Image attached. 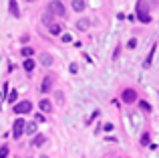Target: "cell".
I'll return each instance as SVG.
<instances>
[{
  "instance_id": "8992f818",
  "label": "cell",
  "mask_w": 159,
  "mask_h": 158,
  "mask_svg": "<svg viewBox=\"0 0 159 158\" xmlns=\"http://www.w3.org/2000/svg\"><path fill=\"white\" fill-rule=\"evenodd\" d=\"M51 89H52V79L51 77H44L43 79V85H40V91H43V93H48Z\"/></svg>"
},
{
  "instance_id": "5b68a950",
  "label": "cell",
  "mask_w": 159,
  "mask_h": 158,
  "mask_svg": "<svg viewBox=\"0 0 159 158\" xmlns=\"http://www.w3.org/2000/svg\"><path fill=\"white\" fill-rule=\"evenodd\" d=\"M121 99H123L125 103H133L137 99V93H135V89H125L123 93H121Z\"/></svg>"
},
{
  "instance_id": "8fae6325",
  "label": "cell",
  "mask_w": 159,
  "mask_h": 158,
  "mask_svg": "<svg viewBox=\"0 0 159 158\" xmlns=\"http://www.w3.org/2000/svg\"><path fill=\"white\" fill-rule=\"evenodd\" d=\"M39 106H40V110H43L44 114H48V111H51V107H52L48 99H40V103H39Z\"/></svg>"
},
{
  "instance_id": "7402d4cb",
  "label": "cell",
  "mask_w": 159,
  "mask_h": 158,
  "mask_svg": "<svg viewBox=\"0 0 159 158\" xmlns=\"http://www.w3.org/2000/svg\"><path fill=\"white\" fill-rule=\"evenodd\" d=\"M141 144H143V146H147V144H149V134H143V136H141Z\"/></svg>"
},
{
  "instance_id": "ffe728a7",
  "label": "cell",
  "mask_w": 159,
  "mask_h": 158,
  "mask_svg": "<svg viewBox=\"0 0 159 158\" xmlns=\"http://www.w3.org/2000/svg\"><path fill=\"white\" fill-rule=\"evenodd\" d=\"M139 107H141V110H145V111H151V106H149L147 101H139Z\"/></svg>"
},
{
  "instance_id": "5bb4252c",
  "label": "cell",
  "mask_w": 159,
  "mask_h": 158,
  "mask_svg": "<svg viewBox=\"0 0 159 158\" xmlns=\"http://www.w3.org/2000/svg\"><path fill=\"white\" fill-rule=\"evenodd\" d=\"M24 128H26V130H24V132H26L28 136H30V134H36V124H34V122L26 124V126H24Z\"/></svg>"
},
{
  "instance_id": "9a60e30c",
  "label": "cell",
  "mask_w": 159,
  "mask_h": 158,
  "mask_svg": "<svg viewBox=\"0 0 159 158\" xmlns=\"http://www.w3.org/2000/svg\"><path fill=\"white\" fill-rule=\"evenodd\" d=\"M22 55L26 57V59H30V57L34 55V49L32 47H22Z\"/></svg>"
},
{
  "instance_id": "603a6c76",
  "label": "cell",
  "mask_w": 159,
  "mask_h": 158,
  "mask_svg": "<svg viewBox=\"0 0 159 158\" xmlns=\"http://www.w3.org/2000/svg\"><path fill=\"white\" fill-rule=\"evenodd\" d=\"M6 156H8V148L2 146V148H0V158H6Z\"/></svg>"
},
{
  "instance_id": "277c9868",
  "label": "cell",
  "mask_w": 159,
  "mask_h": 158,
  "mask_svg": "<svg viewBox=\"0 0 159 158\" xmlns=\"http://www.w3.org/2000/svg\"><path fill=\"white\" fill-rule=\"evenodd\" d=\"M32 111V103L30 101H18L14 106V114H30Z\"/></svg>"
},
{
  "instance_id": "9c48e42d",
  "label": "cell",
  "mask_w": 159,
  "mask_h": 158,
  "mask_svg": "<svg viewBox=\"0 0 159 158\" xmlns=\"http://www.w3.org/2000/svg\"><path fill=\"white\" fill-rule=\"evenodd\" d=\"M155 45H153V47H151V51H149V55H147V59H145L143 61V67H151V61H153V55H155Z\"/></svg>"
},
{
  "instance_id": "44dd1931",
  "label": "cell",
  "mask_w": 159,
  "mask_h": 158,
  "mask_svg": "<svg viewBox=\"0 0 159 158\" xmlns=\"http://www.w3.org/2000/svg\"><path fill=\"white\" fill-rule=\"evenodd\" d=\"M54 97H57V101H58V103L65 101V95H62V91H57V93H54Z\"/></svg>"
},
{
  "instance_id": "6da1fadb",
  "label": "cell",
  "mask_w": 159,
  "mask_h": 158,
  "mask_svg": "<svg viewBox=\"0 0 159 158\" xmlns=\"http://www.w3.org/2000/svg\"><path fill=\"white\" fill-rule=\"evenodd\" d=\"M149 6H151V2L149 0H139L137 2V18L141 20V22H151V16H149Z\"/></svg>"
},
{
  "instance_id": "52a82bcc",
  "label": "cell",
  "mask_w": 159,
  "mask_h": 158,
  "mask_svg": "<svg viewBox=\"0 0 159 158\" xmlns=\"http://www.w3.org/2000/svg\"><path fill=\"white\" fill-rule=\"evenodd\" d=\"M8 8H10V14L14 16V18H18V16H20V10H18V4H16V0H10Z\"/></svg>"
},
{
  "instance_id": "3957f363",
  "label": "cell",
  "mask_w": 159,
  "mask_h": 158,
  "mask_svg": "<svg viewBox=\"0 0 159 158\" xmlns=\"http://www.w3.org/2000/svg\"><path fill=\"white\" fill-rule=\"evenodd\" d=\"M24 126H26V122H24L22 118H18L14 122V128H12V136H14V140H18L20 136L24 134Z\"/></svg>"
},
{
  "instance_id": "4fadbf2b",
  "label": "cell",
  "mask_w": 159,
  "mask_h": 158,
  "mask_svg": "<svg viewBox=\"0 0 159 158\" xmlns=\"http://www.w3.org/2000/svg\"><path fill=\"white\" fill-rule=\"evenodd\" d=\"M44 140H47V138H44L43 134H36V136H34V140H32V146H43Z\"/></svg>"
},
{
  "instance_id": "2e32d148",
  "label": "cell",
  "mask_w": 159,
  "mask_h": 158,
  "mask_svg": "<svg viewBox=\"0 0 159 158\" xmlns=\"http://www.w3.org/2000/svg\"><path fill=\"white\" fill-rule=\"evenodd\" d=\"M22 65H24V69H26V71H28V73H30V71H32V69H34V61H32V59H26V61H24V63H22Z\"/></svg>"
},
{
  "instance_id": "7a4b0ae2",
  "label": "cell",
  "mask_w": 159,
  "mask_h": 158,
  "mask_svg": "<svg viewBox=\"0 0 159 158\" xmlns=\"http://www.w3.org/2000/svg\"><path fill=\"white\" fill-rule=\"evenodd\" d=\"M48 12H51V14H57V16H65V4L61 2V0H51V2H48V8H47Z\"/></svg>"
},
{
  "instance_id": "ba28073f",
  "label": "cell",
  "mask_w": 159,
  "mask_h": 158,
  "mask_svg": "<svg viewBox=\"0 0 159 158\" xmlns=\"http://www.w3.org/2000/svg\"><path fill=\"white\" fill-rule=\"evenodd\" d=\"M89 27H91V18H81L77 22V28H79V31H87Z\"/></svg>"
},
{
  "instance_id": "ac0fdd59",
  "label": "cell",
  "mask_w": 159,
  "mask_h": 158,
  "mask_svg": "<svg viewBox=\"0 0 159 158\" xmlns=\"http://www.w3.org/2000/svg\"><path fill=\"white\" fill-rule=\"evenodd\" d=\"M48 31H51V35H61V27H58V24H51Z\"/></svg>"
},
{
  "instance_id": "e0dca14e",
  "label": "cell",
  "mask_w": 159,
  "mask_h": 158,
  "mask_svg": "<svg viewBox=\"0 0 159 158\" xmlns=\"http://www.w3.org/2000/svg\"><path fill=\"white\" fill-rule=\"evenodd\" d=\"M43 22H44V24H48V27H51V24H54V22H52V14H51V12H44Z\"/></svg>"
},
{
  "instance_id": "7c38bea8",
  "label": "cell",
  "mask_w": 159,
  "mask_h": 158,
  "mask_svg": "<svg viewBox=\"0 0 159 158\" xmlns=\"http://www.w3.org/2000/svg\"><path fill=\"white\" fill-rule=\"evenodd\" d=\"M40 63H43L44 67H48V65H52V57L47 55V53H43V55H40Z\"/></svg>"
},
{
  "instance_id": "d4e9b609",
  "label": "cell",
  "mask_w": 159,
  "mask_h": 158,
  "mask_svg": "<svg viewBox=\"0 0 159 158\" xmlns=\"http://www.w3.org/2000/svg\"><path fill=\"white\" fill-rule=\"evenodd\" d=\"M77 71H79V67H77V65L73 63V65H70V73H77Z\"/></svg>"
},
{
  "instance_id": "30bf717a",
  "label": "cell",
  "mask_w": 159,
  "mask_h": 158,
  "mask_svg": "<svg viewBox=\"0 0 159 158\" xmlns=\"http://www.w3.org/2000/svg\"><path fill=\"white\" fill-rule=\"evenodd\" d=\"M85 6H87L85 0H73V8H75L77 12H83V10H85Z\"/></svg>"
},
{
  "instance_id": "cb8c5ba5",
  "label": "cell",
  "mask_w": 159,
  "mask_h": 158,
  "mask_svg": "<svg viewBox=\"0 0 159 158\" xmlns=\"http://www.w3.org/2000/svg\"><path fill=\"white\" fill-rule=\"evenodd\" d=\"M127 47H129V49H135V47H137V41H135V39H131V41L127 43Z\"/></svg>"
},
{
  "instance_id": "484cf974",
  "label": "cell",
  "mask_w": 159,
  "mask_h": 158,
  "mask_svg": "<svg viewBox=\"0 0 159 158\" xmlns=\"http://www.w3.org/2000/svg\"><path fill=\"white\" fill-rule=\"evenodd\" d=\"M40 158H48V156H40Z\"/></svg>"
},
{
  "instance_id": "d6986e66",
  "label": "cell",
  "mask_w": 159,
  "mask_h": 158,
  "mask_svg": "<svg viewBox=\"0 0 159 158\" xmlns=\"http://www.w3.org/2000/svg\"><path fill=\"white\" fill-rule=\"evenodd\" d=\"M16 97H18V93H16V89H12V91H10V95H8V101L14 103V101H16Z\"/></svg>"
},
{
  "instance_id": "4316f807",
  "label": "cell",
  "mask_w": 159,
  "mask_h": 158,
  "mask_svg": "<svg viewBox=\"0 0 159 158\" xmlns=\"http://www.w3.org/2000/svg\"><path fill=\"white\" fill-rule=\"evenodd\" d=\"M28 2H32V0H28Z\"/></svg>"
}]
</instances>
